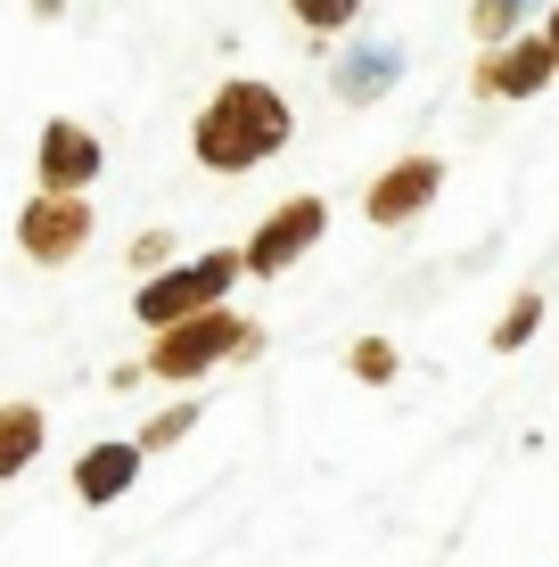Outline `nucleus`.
<instances>
[{"mask_svg": "<svg viewBox=\"0 0 559 567\" xmlns=\"http://www.w3.org/2000/svg\"><path fill=\"white\" fill-rule=\"evenodd\" d=\"M288 132H297V115L272 83H247V74H230L215 100L198 107V124H189V148H198L206 173H256L272 165L288 148Z\"/></svg>", "mask_w": 559, "mask_h": 567, "instance_id": "f257e3e1", "label": "nucleus"}, {"mask_svg": "<svg viewBox=\"0 0 559 567\" xmlns=\"http://www.w3.org/2000/svg\"><path fill=\"white\" fill-rule=\"evenodd\" d=\"M256 346H263V329L247 321V312L215 305V312H189V321L157 329V346L141 354V370H148V379H165V386H189V379H215L222 362H247Z\"/></svg>", "mask_w": 559, "mask_h": 567, "instance_id": "f03ea898", "label": "nucleus"}, {"mask_svg": "<svg viewBox=\"0 0 559 567\" xmlns=\"http://www.w3.org/2000/svg\"><path fill=\"white\" fill-rule=\"evenodd\" d=\"M239 280H247L239 256H173L165 271H148V280H141L132 321H141V329H173V321H189V312H215Z\"/></svg>", "mask_w": 559, "mask_h": 567, "instance_id": "7ed1b4c3", "label": "nucleus"}, {"mask_svg": "<svg viewBox=\"0 0 559 567\" xmlns=\"http://www.w3.org/2000/svg\"><path fill=\"white\" fill-rule=\"evenodd\" d=\"M321 230H330V206H321V198H280L256 230H247L239 271H247V280H280V271L304 264V247H321Z\"/></svg>", "mask_w": 559, "mask_h": 567, "instance_id": "20e7f679", "label": "nucleus"}, {"mask_svg": "<svg viewBox=\"0 0 559 567\" xmlns=\"http://www.w3.org/2000/svg\"><path fill=\"white\" fill-rule=\"evenodd\" d=\"M17 247H25L42 271L74 264L91 247V198H66V189H33L25 214H17Z\"/></svg>", "mask_w": 559, "mask_h": 567, "instance_id": "39448f33", "label": "nucleus"}, {"mask_svg": "<svg viewBox=\"0 0 559 567\" xmlns=\"http://www.w3.org/2000/svg\"><path fill=\"white\" fill-rule=\"evenodd\" d=\"M551 74H559V58L544 33H510V42H494L486 58H477V74H469V91L477 100H535V91H551Z\"/></svg>", "mask_w": 559, "mask_h": 567, "instance_id": "423d86ee", "label": "nucleus"}, {"mask_svg": "<svg viewBox=\"0 0 559 567\" xmlns=\"http://www.w3.org/2000/svg\"><path fill=\"white\" fill-rule=\"evenodd\" d=\"M100 165H107L100 132H83L74 115H50V124H42V148H33V182H42V189H66V198H83V189L100 182Z\"/></svg>", "mask_w": 559, "mask_h": 567, "instance_id": "0eeeda50", "label": "nucleus"}, {"mask_svg": "<svg viewBox=\"0 0 559 567\" xmlns=\"http://www.w3.org/2000/svg\"><path fill=\"white\" fill-rule=\"evenodd\" d=\"M436 189H445V156H395V165L371 182L362 214H371L379 230H403V223H420V214L436 206Z\"/></svg>", "mask_w": 559, "mask_h": 567, "instance_id": "6e6552de", "label": "nucleus"}, {"mask_svg": "<svg viewBox=\"0 0 559 567\" xmlns=\"http://www.w3.org/2000/svg\"><path fill=\"white\" fill-rule=\"evenodd\" d=\"M141 461H148V453H141L132 436L83 444V453H74V502H83V511H115V502L141 485Z\"/></svg>", "mask_w": 559, "mask_h": 567, "instance_id": "1a4fd4ad", "label": "nucleus"}, {"mask_svg": "<svg viewBox=\"0 0 559 567\" xmlns=\"http://www.w3.org/2000/svg\"><path fill=\"white\" fill-rule=\"evenodd\" d=\"M395 74H403V50L395 42H354V50H338V100L345 107H371Z\"/></svg>", "mask_w": 559, "mask_h": 567, "instance_id": "9d476101", "label": "nucleus"}, {"mask_svg": "<svg viewBox=\"0 0 559 567\" xmlns=\"http://www.w3.org/2000/svg\"><path fill=\"white\" fill-rule=\"evenodd\" d=\"M50 444V420L42 403H0V477H25Z\"/></svg>", "mask_w": 559, "mask_h": 567, "instance_id": "9b49d317", "label": "nucleus"}, {"mask_svg": "<svg viewBox=\"0 0 559 567\" xmlns=\"http://www.w3.org/2000/svg\"><path fill=\"white\" fill-rule=\"evenodd\" d=\"M535 329H544V297L527 288V297H510V312L494 321V354H518V346H527Z\"/></svg>", "mask_w": 559, "mask_h": 567, "instance_id": "f8f14e48", "label": "nucleus"}, {"mask_svg": "<svg viewBox=\"0 0 559 567\" xmlns=\"http://www.w3.org/2000/svg\"><path fill=\"white\" fill-rule=\"evenodd\" d=\"M535 9V0H477V9H469V33H477V42H510V33H518V17H527Z\"/></svg>", "mask_w": 559, "mask_h": 567, "instance_id": "ddd939ff", "label": "nucleus"}, {"mask_svg": "<svg viewBox=\"0 0 559 567\" xmlns=\"http://www.w3.org/2000/svg\"><path fill=\"white\" fill-rule=\"evenodd\" d=\"M189 427H198V403L182 395V403H165V412L148 420V427H141V436H132V444H141V453H165V444H182Z\"/></svg>", "mask_w": 559, "mask_h": 567, "instance_id": "4468645a", "label": "nucleus"}, {"mask_svg": "<svg viewBox=\"0 0 559 567\" xmlns=\"http://www.w3.org/2000/svg\"><path fill=\"white\" fill-rule=\"evenodd\" d=\"M288 9H297L304 33H321V42H330V33H345V25L362 17V0H288Z\"/></svg>", "mask_w": 559, "mask_h": 567, "instance_id": "2eb2a0df", "label": "nucleus"}, {"mask_svg": "<svg viewBox=\"0 0 559 567\" xmlns=\"http://www.w3.org/2000/svg\"><path fill=\"white\" fill-rule=\"evenodd\" d=\"M345 370H354V379H362V386H387V379H395V370H403V354H395V346H387V338H362V346H354V354H345Z\"/></svg>", "mask_w": 559, "mask_h": 567, "instance_id": "dca6fc26", "label": "nucleus"}, {"mask_svg": "<svg viewBox=\"0 0 559 567\" xmlns=\"http://www.w3.org/2000/svg\"><path fill=\"white\" fill-rule=\"evenodd\" d=\"M173 247H182V239H173V230H141V239H132V280H148V271H165V264H173Z\"/></svg>", "mask_w": 559, "mask_h": 567, "instance_id": "f3484780", "label": "nucleus"}, {"mask_svg": "<svg viewBox=\"0 0 559 567\" xmlns=\"http://www.w3.org/2000/svg\"><path fill=\"white\" fill-rule=\"evenodd\" d=\"M544 42H551V58H559V9H551V25H544Z\"/></svg>", "mask_w": 559, "mask_h": 567, "instance_id": "a211bd4d", "label": "nucleus"}]
</instances>
